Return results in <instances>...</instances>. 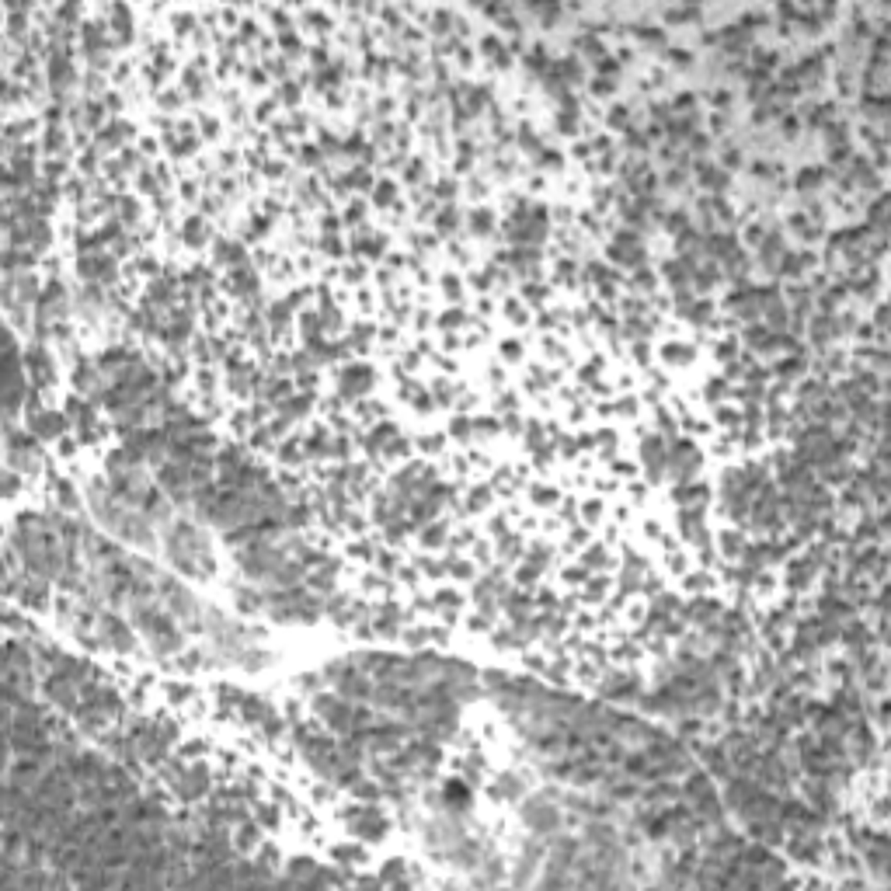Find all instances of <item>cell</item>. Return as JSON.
Returning a JSON list of instances; mask_svg holds the SVG:
<instances>
[{
  "instance_id": "obj_9",
  "label": "cell",
  "mask_w": 891,
  "mask_h": 891,
  "mask_svg": "<svg viewBox=\"0 0 891 891\" xmlns=\"http://www.w3.org/2000/svg\"><path fill=\"white\" fill-rule=\"evenodd\" d=\"M254 818H258V822H262V829H269V832H275V829H279V822H282V815H279L275 805H254Z\"/></svg>"
},
{
  "instance_id": "obj_8",
  "label": "cell",
  "mask_w": 891,
  "mask_h": 891,
  "mask_svg": "<svg viewBox=\"0 0 891 891\" xmlns=\"http://www.w3.org/2000/svg\"><path fill=\"white\" fill-rule=\"evenodd\" d=\"M331 857L342 860V867L366 864V850H362V846H331Z\"/></svg>"
},
{
  "instance_id": "obj_5",
  "label": "cell",
  "mask_w": 891,
  "mask_h": 891,
  "mask_svg": "<svg viewBox=\"0 0 891 891\" xmlns=\"http://www.w3.org/2000/svg\"><path fill=\"white\" fill-rule=\"evenodd\" d=\"M230 839H234V850H237L241 857H254V850L265 842V839H262V822H258V818H254V822L247 818V822L237 825V832Z\"/></svg>"
},
{
  "instance_id": "obj_14",
  "label": "cell",
  "mask_w": 891,
  "mask_h": 891,
  "mask_svg": "<svg viewBox=\"0 0 891 891\" xmlns=\"http://www.w3.org/2000/svg\"><path fill=\"white\" fill-rule=\"evenodd\" d=\"M731 101V94L728 91H714V105H728Z\"/></svg>"
},
{
  "instance_id": "obj_10",
  "label": "cell",
  "mask_w": 891,
  "mask_h": 891,
  "mask_svg": "<svg viewBox=\"0 0 891 891\" xmlns=\"http://www.w3.org/2000/svg\"><path fill=\"white\" fill-rule=\"evenodd\" d=\"M822 178H825L822 167H805V171L797 174V189H815V185H822Z\"/></svg>"
},
{
  "instance_id": "obj_2",
  "label": "cell",
  "mask_w": 891,
  "mask_h": 891,
  "mask_svg": "<svg viewBox=\"0 0 891 891\" xmlns=\"http://www.w3.org/2000/svg\"><path fill=\"white\" fill-rule=\"evenodd\" d=\"M342 818L349 822V832L359 839H366V842H379V839L390 832V818L379 811L377 801H369V805H345L342 811Z\"/></svg>"
},
{
  "instance_id": "obj_12",
  "label": "cell",
  "mask_w": 891,
  "mask_h": 891,
  "mask_svg": "<svg viewBox=\"0 0 891 891\" xmlns=\"http://www.w3.org/2000/svg\"><path fill=\"white\" fill-rule=\"evenodd\" d=\"M613 91H617V84L606 81V77H595V81L589 84V94H592V98H609Z\"/></svg>"
},
{
  "instance_id": "obj_6",
  "label": "cell",
  "mask_w": 891,
  "mask_h": 891,
  "mask_svg": "<svg viewBox=\"0 0 891 891\" xmlns=\"http://www.w3.org/2000/svg\"><path fill=\"white\" fill-rule=\"evenodd\" d=\"M745 345L752 352H777V345H773V331L766 324H749L745 327Z\"/></svg>"
},
{
  "instance_id": "obj_13",
  "label": "cell",
  "mask_w": 891,
  "mask_h": 891,
  "mask_svg": "<svg viewBox=\"0 0 891 891\" xmlns=\"http://www.w3.org/2000/svg\"><path fill=\"white\" fill-rule=\"evenodd\" d=\"M606 122H609L613 129H627V126H630V111L623 109V105H617V109H609Z\"/></svg>"
},
{
  "instance_id": "obj_7",
  "label": "cell",
  "mask_w": 891,
  "mask_h": 891,
  "mask_svg": "<svg viewBox=\"0 0 891 891\" xmlns=\"http://www.w3.org/2000/svg\"><path fill=\"white\" fill-rule=\"evenodd\" d=\"M697 174H700V185H703V189H710V191H721L725 185H728L725 167H714V164H707V161L697 164Z\"/></svg>"
},
{
  "instance_id": "obj_1",
  "label": "cell",
  "mask_w": 891,
  "mask_h": 891,
  "mask_svg": "<svg viewBox=\"0 0 891 891\" xmlns=\"http://www.w3.org/2000/svg\"><path fill=\"white\" fill-rule=\"evenodd\" d=\"M164 550H167V561L178 567L181 574H189L195 582H209L216 574V561H213V550H209V540L206 533L195 526V522H171L167 537H164Z\"/></svg>"
},
{
  "instance_id": "obj_11",
  "label": "cell",
  "mask_w": 891,
  "mask_h": 891,
  "mask_svg": "<svg viewBox=\"0 0 891 891\" xmlns=\"http://www.w3.org/2000/svg\"><path fill=\"white\" fill-rule=\"evenodd\" d=\"M352 794H355L359 801H362V797H366V801H377V797H379V787H377V783H369L366 777H362V780H359L355 787H352Z\"/></svg>"
},
{
  "instance_id": "obj_4",
  "label": "cell",
  "mask_w": 891,
  "mask_h": 891,
  "mask_svg": "<svg viewBox=\"0 0 891 891\" xmlns=\"http://www.w3.org/2000/svg\"><path fill=\"white\" fill-rule=\"evenodd\" d=\"M98 641L105 648L119 651V654H133L136 651V634L129 630V623L115 613H98Z\"/></svg>"
},
{
  "instance_id": "obj_3",
  "label": "cell",
  "mask_w": 891,
  "mask_h": 891,
  "mask_svg": "<svg viewBox=\"0 0 891 891\" xmlns=\"http://www.w3.org/2000/svg\"><path fill=\"white\" fill-rule=\"evenodd\" d=\"M522 818H526V825H529V832L533 836H557V829H561V808H554V794H537V797H529L526 805H522Z\"/></svg>"
}]
</instances>
